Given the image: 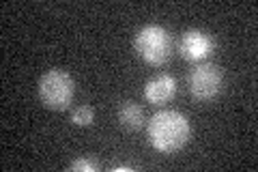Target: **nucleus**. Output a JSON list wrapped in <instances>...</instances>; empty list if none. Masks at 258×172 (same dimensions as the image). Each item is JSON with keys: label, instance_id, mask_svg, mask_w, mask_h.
<instances>
[{"label": "nucleus", "instance_id": "8", "mask_svg": "<svg viewBox=\"0 0 258 172\" xmlns=\"http://www.w3.org/2000/svg\"><path fill=\"white\" fill-rule=\"evenodd\" d=\"M93 121H95V110L91 105H80V108L71 112V123L78 127H88Z\"/></svg>", "mask_w": 258, "mask_h": 172}, {"label": "nucleus", "instance_id": "2", "mask_svg": "<svg viewBox=\"0 0 258 172\" xmlns=\"http://www.w3.org/2000/svg\"><path fill=\"white\" fill-rule=\"evenodd\" d=\"M134 47L140 59L151 67H161L172 56V37L164 26L149 24L142 26L134 37Z\"/></svg>", "mask_w": 258, "mask_h": 172}, {"label": "nucleus", "instance_id": "9", "mask_svg": "<svg viewBox=\"0 0 258 172\" xmlns=\"http://www.w3.org/2000/svg\"><path fill=\"white\" fill-rule=\"evenodd\" d=\"M69 170H74V172H97L99 170V163H97V159H93V157H80V159L71 161Z\"/></svg>", "mask_w": 258, "mask_h": 172}, {"label": "nucleus", "instance_id": "7", "mask_svg": "<svg viewBox=\"0 0 258 172\" xmlns=\"http://www.w3.org/2000/svg\"><path fill=\"white\" fill-rule=\"evenodd\" d=\"M118 121H120V125H123L125 129H129V132H138V129H142L144 125H147L144 110L136 101H125L123 105H120Z\"/></svg>", "mask_w": 258, "mask_h": 172}, {"label": "nucleus", "instance_id": "5", "mask_svg": "<svg viewBox=\"0 0 258 172\" xmlns=\"http://www.w3.org/2000/svg\"><path fill=\"white\" fill-rule=\"evenodd\" d=\"M215 37L209 35L205 30H198V28H191L187 32L181 35V41H179V52L185 61L189 63H203L207 61L209 56L215 52Z\"/></svg>", "mask_w": 258, "mask_h": 172}, {"label": "nucleus", "instance_id": "4", "mask_svg": "<svg viewBox=\"0 0 258 172\" xmlns=\"http://www.w3.org/2000/svg\"><path fill=\"white\" fill-rule=\"evenodd\" d=\"M222 84H224V76H222V69L213 63H203V65H196L191 71H189V78H187V86H189V93L196 101H211L215 99L222 91Z\"/></svg>", "mask_w": 258, "mask_h": 172}, {"label": "nucleus", "instance_id": "1", "mask_svg": "<svg viewBox=\"0 0 258 172\" xmlns=\"http://www.w3.org/2000/svg\"><path fill=\"white\" fill-rule=\"evenodd\" d=\"M149 142L159 153H176L189 140V121L176 110H159L151 117L147 125Z\"/></svg>", "mask_w": 258, "mask_h": 172}, {"label": "nucleus", "instance_id": "3", "mask_svg": "<svg viewBox=\"0 0 258 172\" xmlns=\"http://www.w3.org/2000/svg\"><path fill=\"white\" fill-rule=\"evenodd\" d=\"M76 95V82L62 69L45 71L39 80V99L47 110H67Z\"/></svg>", "mask_w": 258, "mask_h": 172}, {"label": "nucleus", "instance_id": "6", "mask_svg": "<svg viewBox=\"0 0 258 172\" xmlns=\"http://www.w3.org/2000/svg\"><path fill=\"white\" fill-rule=\"evenodd\" d=\"M176 95V80L170 73H157L144 84V99L153 105H164Z\"/></svg>", "mask_w": 258, "mask_h": 172}, {"label": "nucleus", "instance_id": "10", "mask_svg": "<svg viewBox=\"0 0 258 172\" xmlns=\"http://www.w3.org/2000/svg\"><path fill=\"white\" fill-rule=\"evenodd\" d=\"M112 170H114V172H132L134 168H132V166H114Z\"/></svg>", "mask_w": 258, "mask_h": 172}]
</instances>
